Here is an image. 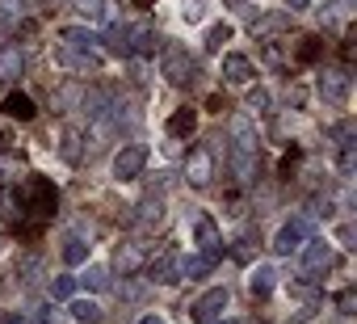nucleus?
<instances>
[{
    "instance_id": "f257e3e1",
    "label": "nucleus",
    "mask_w": 357,
    "mask_h": 324,
    "mask_svg": "<svg viewBox=\"0 0 357 324\" xmlns=\"http://www.w3.org/2000/svg\"><path fill=\"white\" fill-rule=\"evenodd\" d=\"M5 207L22 219V223H43V219H51L55 215V207H59V190L47 182V177H22V186L17 190H9L5 194Z\"/></svg>"
},
{
    "instance_id": "f03ea898",
    "label": "nucleus",
    "mask_w": 357,
    "mask_h": 324,
    "mask_svg": "<svg viewBox=\"0 0 357 324\" xmlns=\"http://www.w3.org/2000/svg\"><path fill=\"white\" fill-rule=\"evenodd\" d=\"M160 72H164L168 84H190V80L198 76V59H194L190 51H181V47H172V51H164Z\"/></svg>"
},
{
    "instance_id": "7ed1b4c3",
    "label": "nucleus",
    "mask_w": 357,
    "mask_h": 324,
    "mask_svg": "<svg viewBox=\"0 0 357 324\" xmlns=\"http://www.w3.org/2000/svg\"><path fill=\"white\" fill-rule=\"evenodd\" d=\"M211 177H215V152H211L206 143H198V147L185 156V182H190L194 190H202V186H211Z\"/></svg>"
},
{
    "instance_id": "20e7f679",
    "label": "nucleus",
    "mask_w": 357,
    "mask_h": 324,
    "mask_svg": "<svg viewBox=\"0 0 357 324\" xmlns=\"http://www.w3.org/2000/svg\"><path fill=\"white\" fill-rule=\"evenodd\" d=\"M315 93H319L328 105H344V101H349V72H344V68H324L319 80H315Z\"/></svg>"
},
{
    "instance_id": "39448f33",
    "label": "nucleus",
    "mask_w": 357,
    "mask_h": 324,
    "mask_svg": "<svg viewBox=\"0 0 357 324\" xmlns=\"http://www.w3.org/2000/svg\"><path fill=\"white\" fill-rule=\"evenodd\" d=\"M143 165H147V147H143V143H126V147L114 156V177H118V182H135V177L143 173Z\"/></svg>"
},
{
    "instance_id": "423d86ee",
    "label": "nucleus",
    "mask_w": 357,
    "mask_h": 324,
    "mask_svg": "<svg viewBox=\"0 0 357 324\" xmlns=\"http://www.w3.org/2000/svg\"><path fill=\"white\" fill-rule=\"evenodd\" d=\"M311 236V219H290V223H282L278 228V236H273V253L278 257H290V253H298V244Z\"/></svg>"
},
{
    "instance_id": "0eeeda50",
    "label": "nucleus",
    "mask_w": 357,
    "mask_h": 324,
    "mask_svg": "<svg viewBox=\"0 0 357 324\" xmlns=\"http://www.w3.org/2000/svg\"><path fill=\"white\" fill-rule=\"evenodd\" d=\"M194 236H198V249H202L211 261L223 257V236H219V223H215L211 215H198V219H194Z\"/></svg>"
},
{
    "instance_id": "6e6552de",
    "label": "nucleus",
    "mask_w": 357,
    "mask_h": 324,
    "mask_svg": "<svg viewBox=\"0 0 357 324\" xmlns=\"http://www.w3.org/2000/svg\"><path fill=\"white\" fill-rule=\"evenodd\" d=\"M298 253H303V270H307V274H319V270H328V265H332V244H328V240H319V236L303 240V244H298Z\"/></svg>"
},
{
    "instance_id": "1a4fd4ad",
    "label": "nucleus",
    "mask_w": 357,
    "mask_h": 324,
    "mask_svg": "<svg viewBox=\"0 0 357 324\" xmlns=\"http://www.w3.org/2000/svg\"><path fill=\"white\" fill-rule=\"evenodd\" d=\"M143 244H135V240H122L118 249H114V274H122V278H135L139 270H143Z\"/></svg>"
},
{
    "instance_id": "9d476101",
    "label": "nucleus",
    "mask_w": 357,
    "mask_h": 324,
    "mask_svg": "<svg viewBox=\"0 0 357 324\" xmlns=\"http://www.w3.org/2000/svg\"><path fill=\"white\" fill-rule=\"evenodd\" d=\"M223 307H227V290H223V286H215V290H206V295H198V299H194L190 316H194L198 324H211L215 316H223Z\"/></svg>"
},
{
    "instance_id": "9b49d317",
    "label": "nucleus",
    "mask_w": 357,
    "mask_h": 324,
    "mask_svg": "<svg viewBox=\"0 0 357 324\" xmlns=\"http://www.w3.org/2000/svg\"><path fill=\"white\" fill-rule=\"evenodd\" d=\"M176 261H181V257H176L172 249H164V253L151 261V282H160V286H172V282H181V270H176Z\"/></svg>"
},
{
    "instance_id": "f8f14e48",
    "label": "nucleus",
    "mask_w": 357,
    "mask_h": 324,
    "mask_svg": "<svg viewBox=\"0 0 357 324\" xmlns=\"http://www.w3.org/2000/svg\"><path fill=\"white\" fill-rule=\"evenodd\" d=\"M227 165H231V173H236L240 182H252V177H257V152H252V147H231V152H227Z\"/></svg>"
},
{
    "instance_id": "ddd939ff",
    "label": "nucleus",
    "mask_w": 357,
    "mask_h": 324,
    "mask_svg": "<svg viewBox=\"0 0 357 324\" xmlns=\"http://www.w3.org/2000/svg\"><path fill=\"white\" fill-rule=\"evenodd\" d=\"M223 76H227L231 84H248L257 72H252V59H248V55L231 51V55H223Z\"/></svg>"
},
{
    "instance_id": "4468645a",
    "label": "nucleus",
    "mask_w": 357,
    "mask_h": 324,
    "mask_svg": "<svg viewBox=\"0 0 357 324\" xmlns=\"http://www.w3.org/2000/svg\"><path fill=\"white\" fill-rule=\"evenodd\" d=\"M80 101H84V84H80V80H63V84L55 89V97H51L55 114H68V110H76Z\"/></svg>"
},
{
    "instance_id": "2eb2a0df",
    "label": "nucleus",
    "mask_w": 357,
    "mask_h": 324,
    "mask_svg": "<svg viewBox=\"0 0 357 324\" xmlns=\"http://www.w3.org/2000/svg\"><path fill=\"white\" fill-rule=\"evenodd\" d=\"M22 72H26V55H22V47L5 43V47H0V80H17Z\"/></svg>"
},
{
    "instance_id": "dca6fc26",
    "label": "nucleus",
    "mask_w": 357,
    "mask_h": 324,
    "mask_svg": "<svg viewBox=\"0 0 357 324\" xmlns=\"http://www.w3.org/2000/svg\"><path fill=\"white\" fill-rule=\"evenodd\" d=\"M160 51V34L151 26H130V55H155Z\"/></svg>"
},
{
    "instance_id": "f3484780",
    "label": "nucleus",
    "mask_w": 357,
    "mask_h": 324,
    "mask_svg": "<svg viewBox=\"0 0 357 324\" xmlns=\"http://www.w3.org/2000/svg\"><path fill=\"white\" fill-rule=\"evenodd\" d=\"M194 126H198V110H194V105H181V110L168 118V135H172V139L194 135Z\"/></svg>"
},
{
    "instance_id": "a211bd4d",
    "label": "nucleus",
    "mask_w": 357,
    "mask_h": 324,
    "mask_svg": "<svg viewBox=\"0 0 357 324\" xmlns=\"http://www.w3.org/2000/svg\"><path fill=\"white\" fill-rule=\"evenodd\" d=\"M0 110H5L9 118H22V122H30V118L38 114V110H34V101H30L26 93H9V97H5V105H0Z\"/></svg>"
},
{
    "instance_id": "6ab92c4d",
    "label": "nucleus",
    "mask_w": 357,
    "mask_h": 324,
    "mask_svg": "<svg viewBox=\"0 0 357 324\" xmlns=\"http://www.w3.org/2000/svg\"><path fill=\"white\" fill-rule=\"evenodd\" d=\"M101 43H105L114 55H122V59H126V55H130V26H118V22H114V26L105 30V38H101Z\"/></svg>"
},
{
    "instance_id": "aec40b11",
    "label": "nucleus",
    "mask_w": 357,
    "mask_h": 324,
    "mask_svg": "<svg viewBox=\"0 0 357 324\" xmlns=\"http://www.w3.org/2000/svg\"><path fill=\"white\" fill-rule=\"evenodd\" d=\"M227 126H231V139H236V147H252V152H257V131H252L248 114H236Z\"/></svg>"
},
{
    "instance_id": "412c9836",
    "label": "nucleus",
    "mask_w": 357,
    "mask_h": 324,
    "mask_svg": "<svg viewBox=\"0 0 357 324\" xmlns=\"http://www.w3.org/2000/svg\"><path fill=\"white\" fill-rule=\"evenodd\" d=\"M176 270H181V278H206L215 270V261L206 253H198V257H181V261H176Z\"/></svg>"
},
{
    "instance_id": "4be33fe9",
    "label": "nucleus",
    "mask_w": 357,
    "mask_h": 324,
    "mask_svg": "<svg viewBox=\"0 0 357 324\" xmlns=\"http://www.w3.org/2000/svg\"><path fill=\"white\" fill-rule=\"evenodd\" d=\"M26 13V0H0V30H17Z\"/></svg>"
},
{
    "instance_id": "5701e85b",
    "label": "nucleus",
    "mask_w": 357,
    "mask_h": 324,
    "mask_svg": "<svg viewBox=\"0 0 357 324\" xmlns=\"http://www.w3.org/2000/svg\"><path fill=\"white\" fill-rule=\"evenodd\" d=\"M135 211H139V215H135V219H139V223H143V228H155V223H160V219H164V202H160V198H155V194H151V198H143V202H139V207H135Z\"/></svg>"
},
{
    "instance_id": "b1692460",
    "label": "nucleus",
    "mask_w": 357,
    "mask_h": 324,
    "mask_svg": "<svg viewBox=\"0 0 357 324\" xmlns=\"http://www.w3.org/2000/svg\"><path fill=\"white\" fill-rule=\"evenodd\" d=\"M68 311H72V320H80V324H97V320H101V307H97L93 299H72Z\"/></svg>"
},
{
    "instance_id": "393cba45",
    "label": "nucleus",
    "mask_w": 357,
    "mask_h": 324,
    "mask_svg": "<svg viewBox=\"0 0 357 324\" xmlns=\"http://www.w3.org/2000/svg\"><path fill=\"white\" fill-rule=\"evenodd\" d=\"M93 43H97V34H93V30H84V26H72V30H63V47L93 51Z\"/></svg>"
},
{
    "instance_id": "a878e982",
    "label": "nucleus",
    "mask_w": 357,
    "mask_h": 324,
    "mask_svg": "<svg viewBox=\"0 0 357 324\" xmlns=\"http://www.w3.org/2000/svg\"><path fill=\"white\" fill-rule=\"evenodd\" d=\"M63 261H68V265L89 261V240H84V236H68V240H63Z\"/></svg>"
},
{
    "instance_id": "bb28decb",
    "label": "nucleus",
    "mask_w": 357,
    "mask_h": 324,
    "mask_svg": "<svg viewBox=\"0 0 357 324\" xmlns=\"http://www.w3.org/2000/svg\"><path fill=\"white\" fill-rule=\"evenodd\" d=\"M278 286V270L273 265H257L252 270V295H269Z\"/></svg>"
},
{
    "instance_id": "cd10ccee",
    "label": "nucleus",
    "mask_w": 357,
    "mask_h": 324,
    "mask_svg": "<svg viewBox=\"0 0 357 324\" xmlns=\"http://www.w3.org/2000/svg\"><path fill=\"white\" fill-rule=\"evenodd\" d=\"M59 152H63V160H68V165H80V131H63L59 135Z\"/></svg>"
},
{
    "instance_id": "c85d7f7f",
    "label": "nucleus",
    "mask_w": 357,
    "mask_h": 324,
    "mask_svg": "<svg viewBox=\"0 0 357 324\" xmlns=\"http://www.w3.org/2000/svg\"><path fill=\"white\" fill-rule=\"evenodd\" d=\"M223 43H231V26H227V22L211 26V30H206V43H202V47H206L211 55H219V51H223Z\"/></svg>"
},
{
    "instance_id": "c756f323",
    "label": "nucleus",
    "mask_w": 357,
    "mask_h": 324,
    "mask_svg": "<svg viewBox=\"0 0 357 324\" xmlns=\"http://www.w3.org/2000/svg\"><path fill=\"white\" fill-rule=\"evenodd\" d=\"M72 9H76V13H80L84 22H101L109 5H105V0H72Z\"/></svg>"
},
{
    "instance_id": "7c9ffc66",
    "label": "nucleus",
    "mask_w": 357,
    "mask_h": 324,
    "mask_svg": "<svg viewBox=\"0 0 357 324\" xmlns=\"http://www.w3.org/2000/svg\"><path fill=\"white\" fill-rule=\"evenodd\" d=\"M80 286H84V290H105V286H109V270H101V265H89V270L80 274Z\"/></svg>"
},
{
    "instance_id": "2f4dec72",
    "label": "nucleus",
    "mask_w": 357,
    "mask_h": 324,
    "mask_svg": "<svg viewBox=\"0 0 357 324\" xmlns=\"http://www.w3.org/2000/svg\"><path fill=\"white\" fill-rule=\"evenodd\" d=\"M51 299H72L76 295V278H68V274H59V278H51Z\"/></svg>"
},
{
    "instance_id": "473e14b6",
    "label": "nucleus",
    "mask_w": 357,
    "mask_h": 324,
    "mask_svg": "<svg viewBox=\"0 0 357 324\" xmlns=\"http://www.w3.org/2000/svg\"><path fill=\"white\" fill-rule=\"evenodd\" d=\"M336 311H340V316H353V311H357V290H353V286L336 295Z\"/></svg>"
},
{
    "instance_id": "72a5a7b5",
    "label": "nucleus",
    "mask_w": 357,
    "mask_h": 324,
    "mask_svg": "<svg viewBox=\"0 0 357 324\" xmlns=\"http://www.w3.org/2000/svg\"><path fill=\"white\" fill-rule=\"evenodd\" d=\"M248 110H252V114H265V110H269V93H265V89H252V93H248Z\"/></svg>"
},
{
    "instance_id": "f704fd0d",
    "label": "nucleus",
    "mask_w": 357,
    "mask_h": 324,
    "mask_svg": "<svg viewBox=\"0 0 357 324\" xmlns=\"http://www.w3.org/2000/svg\"><path fill=\"white\" fill-rule=\"evenodd\" d=\"M298 43H303V47H298V59H303V64H307V59H315V55H319V47H324L319 38H298Z\"/></svg>"
},
{
    "instance_id": "c9c22d12",
    "label": "nucleus",
    "mask_w": 357,
    "mask_h": 324,
    "mask_svg": "<svg viewBox=\"0 0 357 324\" xmlns=\"http://www.w3.org/2000/svg\"><path fill=\"white\" fill-rule=\"evenodd\" d=\"M202 5H206V0H185L181 17H185V22H198V17H202Z\"/></svg>"
},
{
    "instance_id": "e433bc0d",
    "label": "nucleus",
    "mask_w": 357,
    "mask_h": 324,
    "mask_svg": "<svg viewBox=\"0 0 357 324\" xmlns=\"http://www.w3.org/2000/svg\"><path fill=\"white\" fill-rule=\"evenodd\" d=\"M13 169H22V160H5V156H0V182H9Z\"/></svg>"
},
{
    "instance_id": "4c0bfd02",
    "label": "nucleus",
    "mask_w": 357,
    "mask_h": 324,
    "mask_svg": "<svg viewBox=\"0 0 357 324\" xmlns=\"http://www.w3.org/2000/svg\"><path fill=\"white\" fill-rule=\"evenodd\" d=\"M307 5H311V0H286V9H290V13H303Z\"/></svg>"
},
{
    "instance_id": "58836bf2",
    "label": "nucleus",
    "mask_w": 357,
    "mask_h": 324,
    "mask_svg": "<svg viewBox=\"0 0 357 324\" xmlns=\"http://www.w3.org/2000/svg\"><path fill=\"white\" fill-rule=\"evenodd\" d=\"M5 324H30V316H17V311H9V316H5Z\"/></svg>"
},
{
    "instance_id": "ea45409f",
    "label": "nucleus",
    "mask_w": 357,
    "mask_h": 324,
    "mask_svg": "<svg viewBox=\"0 0 357 324\" xmlns=\"http://www.w3.org/2000/svg\"><path fill=\"white\" fill-rule=\"evenodd\" d=\"M139 324H164V320H160V316H155V311H151V316H143V320H139Z\"/></svg>"
},
{
    "instance_id": "a19ab883",
    "label": "nucleus",
    "mask_w": 357,
    "mask_h": 324,
    "mask_svg": "<svg viewBox=\"0 0 357 324\" xmlns=\"http://www.w3.org/2000/svg\"><path fill=\"white\" fill-rule=\"evenodd\" d=\"M147 5H155V0H135V9H147Z\"/></svg>"
},
{
    "instance_id": "79ce46f5",
    "label": "nucleus",
    "mask_w": 357,
    "mask_h": 324,
    "mask_svg": "<svg viewBox=\"0 0 357 324\" xmlns=\"http://www.w3.org/2000/svg\"><path fill=\"white\" fill-rule=\"evenodd\" d=\"M219 324H240V320H219Z\"/></svg>"
}]
</instances>
